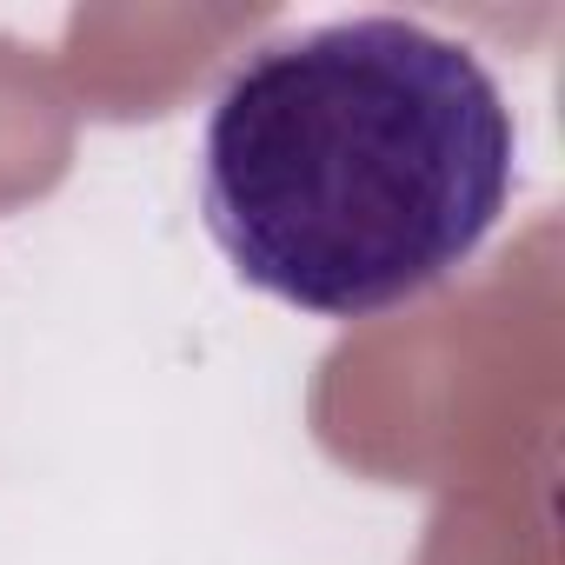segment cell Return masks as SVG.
Returning <instances> with one entry per match:
<instances>
[{
  "label": "cell",
  "instance_id": "6da1fadb",
  "mask_svg": "<svg viewBox=\"0 0 565 565\" xmlns=\"http://www.w3.org/2000/svg\"><path fill=\"white\" fill-rule=\"evenodd\" d=\"M519 180L492 67L406 14L259 41L200 127V220L226 266L313 320H386L486 246Z\"/></svg>",
  "mask_w": 565,
  "mask_h": 565
}]
</instances>
